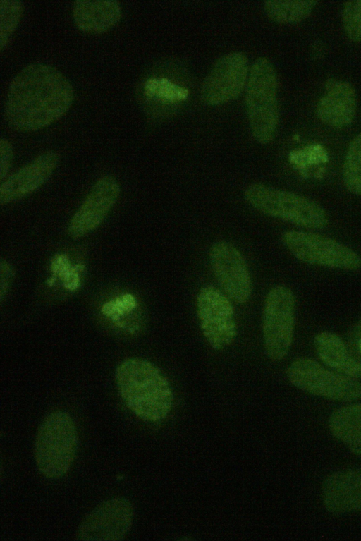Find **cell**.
<instances>
[{
  "mask_svg": "<svg viewBox=\"0 0 361 541\" xmlns=\"http://www.w3.org/2000/svg\"><path fill=\"white\" fill-rule=\"evenodd\" d=\"M74 100V90L56 68L35 62L23 68L6 92L4 117L12 128L31 132L63 117Z\"/></svg>",
  "mask_w": 361,
  "mask_h": 541,
  "instance_id": "cell-1",
  "label": "cell"
},
{
  "mask_svg": "<svg viewBox=\"0 0 361 541\" xmlns=\"http://www.w3.org/2000/svg\"><path fill=\"white\" fill-rule=\"evenodd\" d=\"M115 378L123 403L138 418L157 422L171 411L173 395L170 383L149 360L140 358L123 360L116 367Z\"/></svg>",
  "mask_w": 361,
  "mask_h": 541,
  "instance_id": "cell-2",
  "label": "cell"
},
{
  "mask_svg": "<svg viewBox=\"0 0 361 541\" xmlns=\"http://www.w3.org/2000/svg\"><path fill=\"white\" fill-rule=\"evenodd\" d=\"M78 446V432L71 415L61 410L49 413L37 430L34 444L36 466L49 479L59 478L69 470Z\"/></svg>",
  "mask_w": 361,
  "mask_h": 541,
  "instance_id": "cell-3",
  "label": "cell"
},
{
  "mask_svg": "<svg viewBox=\"0 0 361 541\" xmlns=\"http://www.w3.org/2000/svg\"><path fill=\"white\" fill-rule=\"evenodd\" d=\"M277 75L271 62L256 59L245 87V107L252 135L260 144L271 142L279 123Z\"/></svg>",
  "mask_w": 361,
  "mask_h": 541,
  "instance_id": "cell-4",
  "label": "cell"
},
{
  "mask_svg": "<svg viewBox=\"0 0 361 541\" xmlns=\"http://www.w3.org/2000/svg\"><path fill=\"white\" fill-rule=\"evenodd\" d=\"M244 197L255 209L269 217L310 229L328 224L327 214L320 205L290 191L254 183L245 188Z\"/></svg>",
  "mask_w": 361,
  "mask_h": 541,
  "instance_id": "cell-5",
  "label": "cell"
},
{
  "mask_svg": "<svg viewBox=\"0 0 361 541\" xmlns=\"http://www.w3.org/2000/svg\"><path fill=\"white\" fill-rule=\"evenodd\" d=\"M295 322V298L290 288L272 287L267 293L262 311L264 351L272 361H280L292 346Z\"/></svg>",
  "mask_w": 361,
  "mask_h": 541,
  "instance_id": "cell-6",
  "label": "cell"
},
{
  "mask_svg": "<svg viewBox=\"0 0 361 541\" xmlns=\"http://www.w3.org/2000/svg\"><path fill=\"white\" fill-rule=\"evenodd\" d=\"M289 382L308 394L339 401L357 400L361 397V384L323 367L313 359L302 357L288 367Z\"/></svg>",
  "mask_w": 361,
  "mask_h": 541,
  "instance_id": "cell-7",
  "label": "cell"
},
{
  "mask_svg": "<svg viewBox=\"0 0 361 541\" xmlns=\"http://www.w3.org/2000/svg\"><path fill=\"white\" fill-rule=\"evenodd\" d=\"M281 241L295 258L307 264L348 271L361 267V257L354 250L324 236L290 230L283 233Z\"/></svg>",
  "mask_w": 361,
  "mask_h": 541,
  "instance_id": "cell-8",
  "label": "cell"
},
{
  "mask_svg": "<svg viewBox=\"0 0 361 541\" xmlns=\"http://www.w3.org/2000/svg\"><path fill=\"white\" fill-rule=\"evenodd\" d=\"M201 332L216 351L226 348L235 341L238 330L231 299L219 288L203 286L196 299Z\"/></svg>",
  "mask_w": 361,
  "mask_h": 541,
  "instance_id": "cell-9",
  "label": "cell"
},
{
  "mask_svg": "<svg viewBox=\"0 0 361 541\" xmlns=\"http://www.w3.org/2000/svg\"><path fill=\"white\" fill-rule=\"evenodd\" d=\"M134 509L123 497L108 499L89 512L80 523L77 537L84 541H118L131 528Z\"/></svg>",
  "mask_w": 361,
  "mask_h": 541,
  "instance_id": "cell-10",
  "label": "cell"
},
{
  "mask_svg": "<svg viewBox=\"0 0 361 541\" xmlns=\"http://www.w3.org/2000/svg\"><path fill=\"white\" fill-rule=\"evenodd\" d=\"M212 272L223 292L233 301L243 304L252 292L250 274L245 259L229 242L218 241L209 249Z\"/></svg>",
  "mask_w": 361,
  "mask_h": 541,
  "instance_id": "cell-11",
  "label": "cell"
},
{
  "mask_svg": "<svg viewBox=\"0 0 361 541\" xmlns=\"http://www.w3.org/2000/svg\"><path fill=\"white\" fill-rule=\"evenodd\" d=\"M248 60L238 51L219 57L204 79L200 97L207 105H217L236 98L245 87Z\"/></svg>",
  "mask_w": 361,
  "mask_h": 541,
  "instance_id": "cell-12",
  "label": "cell"
},
{
  "mask_svg": "<svg viewBox=\"0 0 361 541\" xmlns=\"http://www.w3.org/2000/svg\"><path fill=\"white\" fill-rule=\"evenodd\" d=\"M119 193L120 186L114 177L100 178L72 217L67 229L69 236L78 238L94 230L108 215Z\"/></svg>",
  "mask_w": 361,
  "mask_h": 541,
  "instance_id": "cell-13",
  "label": "cell"
},
{
  "mask_svg": "<svg viewBox=\"0 0 361 541\" xmlns=\"http://www.w3.org/2000/svg\"><path fill=\"white\" fill-rule=\"evenodd\" d=\"M59 160L56 152L47 151L13 174L1 185V204L18 200L34 192L50 178Z\"/></svg>",
  "mask_w": 361,
  "mask_h": 541,
  "instance_id": "cell-14",
  "label": "cell"
},
{
  "mask_svg": "<svg viewBox=\"0 0 361 541\" xmlns=\"http://www.w3.org/2000/svg\"><path fill=\"white\" fill-rule=\"evenodd\" d=\"M322 498L331 513L361 511V468L334 472L324 480Z\"/></svg>",
  "mask_w": 361,
  "mask_h": 541,
  "instance_id": "cell-15",
  "label": "cell"
},
{
  "mask_svg": "<svg viewBox=\"0 0 361 541\" xmlns=\"http://www.w3.org/2000/svg\"><path fill=\"white\" fill-rule=\"evenodd\" d=\"M325 94L316 107L318 118L325 124L343 128L353 121L357 108L356 92L349 83L329 78L324 84Z\"/></svg>",
  "mask_w": 361,
  "mask_h": 541,
  "instance_id": "cell-16",
  "label": "cell"
},
{
  "mask_svg": "<svg viewBox=\"0 0 361 541\" xmlns=\"http://www.w3.org/2000/svg\"><path fill=\"white\" fill-rule=\"evenodd\" d=\"M122 8L117 1L78 0L74 1L72 16L77 28L82 32L103 33L121 20Z\"/></svg>",
  "mask_w": 361,
  "mask_h": 541,
  "instance_id": "cell-17",
  "label": "cell"
},
{
  "mask_svg": "<svg viewBox=\"0 0 361 541\" xmlns=\"http://www.w3.org/2000/svg\"><path fill=\"white\" fill-rule=\"evenodd\" d=\"M314 344L317 355L327 367L347 377L361 378V361L350 353L338 335L321 332L314 336Z\"/></svg>",
  "mask_w": 361,
  "mask_h": 541,
  "instance_id": "cell-18",
  "label": "cell"
},
{
  "mask_svg": "<svg viewBox=\"0 0 361 541\" xmlns=\"http://www.w3.org/2000/svg\"><path fill=\"white\" fill-rule=\"evenodd\" d=\"M329 428L331 434L352 454L361 456V403L335 410L329 418Z\"/></svg>",
  "mask_w": 361,
  "mask_h": 541,
  "instance_id": "cell-19",
  "label": "cell"
},
{
  "mask_svg": "<svg viewBox=\"0 0 361 541\" xmlns=\"http://www.w3.org/2000/svg\"><path fill=\"white\" fill-rule=\"evenodd\" d=\"M317 3V1L272 0L266 1L264 7L272 20L280 23H295L307 18Z\"/></svg>",
  "mask_w": 361,
  "mask_h": 541,
  "instance_id": "cell-20",
  "label": "cell"
},
{
  "mask_svg": "<svg viewBox=\"0 0 361 541\" xmlns=\"http://www.w3.org/2000/svg\"><path fill=\"white\" fill-rule=\"evenodd\" d=\"M343 180L353 194L361 196V134L350 141L343 166Z\"/></svg>",
  "mask_w": 361,
  "mask_h": 541,
  "instance_id": "cell-21",
  "label": "cell"
},
{
  "mask_svg": "<svg viewBox=\"0 0 361 541\" xmlns=\"http://www.w3.org/2000/svg\"><path fill=\"white\" fill-rule=\"evenodd\" d=\"M23 13L22 3L16 0L0 1V48L9 42Z\"/></svg>",
  "mask_w": 361,
  "mask_h": 541,
  "instance_id": "cell-22",
  "label": "cell"
},
{
  "mask_svg": "<svg viewBox=\"0 0 361 541\" xmlns=\"http://www.w3.org/2000/svg\"><path fill=\"white\" fill-rule=\"evenodd\" d=\"M341 17L348 39L354 42H361V0L345 1Z\"/></svg>",
  "mask_w": 361,
  "mask_h": 541,
  "instance_id": "cell-23",
  "label": "cell"
},
{
  "mask_svg": "<svg viewBox=\"0 0 361 541\" xmlns=\"http://www.w3.org/2000/svg\"><path fill=\"white\" fill-rule=\"evenodd\" d=\"M149 88L158 97L171 102L185 100L189 94L187 89L172 83L166 79L153 80Z\"/></svg>",
  "mask_w": 361,
  "mask_h": 541,
  "instance_id": "cell-24",
  "label": "cell"
},
{
  "mask_svg": "<svg viewBox=\"0 0 361 541\" xmlns=\"http://www.w3.org/2000/svg\"><path fill=\"white\" fill-rule=\"evenodd\" d=\"M53 272L63 276L67 288L73 289L78 284V276L75 270L71 268L66 255L56 257L52 262Z\"/></svg>",
  "mask_w": 361,
  "mask_h": 541,
  "instance_id": "cell-25",
  "label": "cell"
},
{
  "mask_svg": "<svg viewBox=\"0 0 361 541\" xmlns=\"http://www.w3.org/2000/svg\"><path fill=\"white\" fill-rule=\"evenodd\" d=\"M13 155V148L11 143L7 140L2 138L0 141V178L1 181L6 178L9 171Z\"/></svg>",
  "mask_w": 361,
  "mask_h": 541,
  "instance_id": "cell-26",
  "label": "cell"
},
{
  "mask_svg": "<svg viewBox=\"0 0 361 541\" xmlns=\"http://www.w3.org/2000/svg\"><path fill=\"white\" fill-rule=\"evenodd\" d=\"M12 275V270L10 265L5 261L1 262V293L4 289H6L9 284V281Z\"/></svg>",
  "mask_w": 361,
  "mask_h": 541,
  "instance_id": "cell-27",
  "label": "cell"
}]
</instances>
